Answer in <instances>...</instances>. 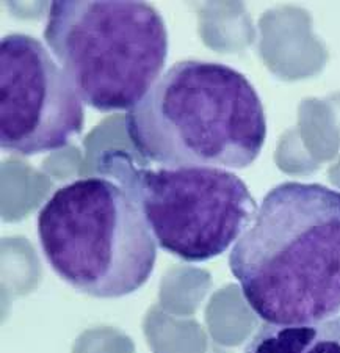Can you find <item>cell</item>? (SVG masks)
I'll list each match as a JSON object with an SVG mask.
<instances>
[{
	"mask_svg": "<svg viewBox=\"0 0 340 353\" xmlns=\"http://www.w3.org/2000/svg\"><path fill=\"white\" fill-rule=\"evenodd\" d=\"M43 35L83 104L100 112L134 109L168 57L165 21L146 2L56 0Z\"/></svg>",
	"mask_w": 340,
	"mask_h": 353,
	"instance_id": "277c9868",
	"label": "cell"
},
{
	"mask_svg": "<svg viewBox=\"0 0 340 353\" xmlns=\"http://www.w3.org/2000/svg\"><path fill=\"white\" fill-rule=\"evenodd\" d=\"M229 269L265 323L340 316V190L298 181L273 187L232 247Z\"/></svg>",
	"mask_w": 340,
	"mask_h": 353,
	"instance_id": "6da1fadb",
	"label": "cell"
},
{
	"mask_svg": "<svg viewBox=\"0 0 340 353\" xmlns=\"http://www.w3.org/2000/svg\"><path fill=\"white\" fill-rule=\"evenodd\" d=\"M98 170L120 184L158 247L185 263H206L245 234L257 203L239 176L223 168L152 170L126 151L100 152Z\"/></svg>",
	"mask_w": 340,
	"mask_h": 353,
	"instance_id": "5b68a950",
	"label": "cell"
},
{
	"mask_svg": "<svg viewBox=\"0 0 340 353\" xmlns=\"http://www.w3.org/2000/svg\"><path fill=\"white\" fill-rule=\"evenodd\" d=\"M245 353H340V316L303 325L264 323Z\"/></svg>",
	"mask_w": 340,
	"mask_h": 353,
	"instance_id": "52a82bcc",
	"label": "cell"
},
{
	"mask_svg": "<svg viewBox=\"0 0 340 353\" xmlns=\"http://www.w3.org/2000/svg\"><path fill=\"white\" fill-rule=\"evenodd\" d=\"M83 102L39 39H0V146L21 156L61 150L83 130Z\"/></svg>",
	"mask_w": 340,
	"mask_h": 353,
	"instance_id": "8992f818",
	"label": "cell"
},
{
	"mask_svg": "<svg viewBox=\"0 0 340 353\" xmlns=\"http://www.w3.org/2000/svg\"><path fill=\"white\" fill-rule=\"evenodd\" d=\"M124 123L138 154L165 168H246L267 139L262 101L245 74L204 60L171 65Z\"/></svg>",
	"mask_w": 340,
	"mask_h": 353,
	"instance_id": "7a4b0ae2",
	"label": "cell"
},
{
	"mask_svg": "<svg viewBox=\"0 0 340 353\" xmlns=\"http://www.w3.org/2000/svg\"><path fill=\"white\" fill-rule=\"evenodd\" d=\"M38 239L56 275L96 299L134 294L157 259L143 215L109 178L77 179L56 190L38 214Z\"/></svg>",
	"mask_w": 340,
	"mask_h": 353,
	"instance_id": "3957f363",
	"label": "cell"
}]
</instances>
